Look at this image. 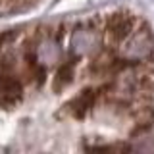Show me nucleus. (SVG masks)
<instances>
[{
    "label": "nucleus",
    "mask_w": 154,
    "mask_h": 154,
    "mask_svg": "<svg viewBox=\"0 0 154 154\" xmlns=\"http://www.w3.org/2000/svg\"><path fill=\"white\" fill-rule=\"evenodd\" d=\"M137 23H139L137 16H133L129 12H118V14L108 16L106 17V25H104L106 42L110 46H119L133 35Z\"/></svg>",
    "instance_id": "f257e3e1"
},
{
    "label": "nucleus",
    "mask_w": 154,
    "mask_h": 154,
    "mask_svg": "<svg viewBox=\"0 0 154 154\" xmlns=\"http://www.w3.org/2000/svg\"><path fill=\"white\" fill-rule=\"evenodd\" d=\"M23 94L21 81H17L14 75L2 73L0 75V104L2 106H14L19 102Z\"/></svg>",
    "instance_id": "f03ea898"
},
{
    "label": "nucleus",
    "mask_w": 154,
    "mask_h": 154,
    "mask_svg": "<svg viewBox=\"0 0 154 154\" xmlns=\"http://www.w3.org/2000/svg\"><path fill=\"white\" fill-rule=\"evenodd\" d=\"M94 98H96V91H93V89H87V91H83V93L77 96V98L71 100L67 108L71 110V114H73L75 118H83V116H85L87 112H89L91 108H93Z\"/></svg>",
    "instance_id": "7ed1b4c3"
},
{
    "label": "nucleus",
    "mask_w": 154,
    "mask_h": 154,
    "mask_svg": "<svg viewBox=\"0 0 154 154\" xmlns=\"http://www.w3.org/2000/svg\"><path fill=\"white\" fill-rule=\"evenodd\" d=\"M71 79H73V64H66V66H62L60 69H58V73H56L54 89H60V85H62V89H64L66 85H69V83H71Z\"/></svg>",
    "instance_id": "20e7f679"
}]
</instances>
